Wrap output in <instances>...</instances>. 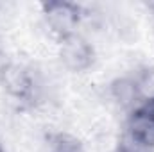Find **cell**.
<instances>
[{
	"mask_svg": "<svg viewBox=\"0 0 154 152\" xmlns=\"http://www.w3.org/2000/svg\"><path fill=\"white\" fill-rule=\"evenodd\" d=\"M41 16L45 27L59 41L61 38L79 32L77 29L82 22L84 13L79 4L57 0V2H45L41 5Z\"/></svg>",
	"mask_w": 154,
	"mask_h": 152,
	"instance_id": "1",
	"label": "cell"
},
{
	"mask_svg": "<svg viewBox=\"0 0 154 152\" xmlns=\"http://www.w3.org/2000/svg\"><path fill=\"white\" fill-rule=\"evenodd\" d=\"M57 57L61 65L74 74L90 70L95 63V48L81 32L70 34L57 41Z\"/></svg>",
	"mask_w": 154,
	"mask_h": 152,
	"instance_id": "2",
	"label": "cell"
},
{
	"mask_svg": "<svg viewBox=\"0 0 154 152\" xmlns=\"http://www.w3.org/2000/svg\"><path fill=\"white\" fill-rule=\"evenodd\" d=\"M0 88L11 99L29 102L36 95V79L25 65L7 61L0 66Z\"/></svg>",
	"mask_w": 154,
	"mask_h": 152,
	"instance_id": "3",
	"label": "cell"
},
{
	"mask_svg": "<svg viewBox=\"0 0 154 152\" xmlns=\"http://www.w3.org/2000/svg\"><path fill=\"white\" fill-rule=\"evenodd\" d=\"M125 136L145 150L154 149V106L142 104L129 111L125 123Z\"/></svg>",
	"mask_w": 154,
	"mask_h": 152,
	"instance_id": "4",
	"label": "cell"
},
{
	"mask_svg": "<svg viewBox=\"0 0 154 152\" xmlns=\"http://www.w3.org/2000/svg\"><path fill=\"white\" fill-rule=\"evenodd\" d=\"M109 95L120 108H125L129 111H133L134 108L142 106L140 99H138V91L134 86L133 77H120L115 79L109 86Z\"/></svg>",
	"mask_w": 154,
	"mask_h": 152,
	"instance_id": "5",
	"label": "cell"
},
{
	"mask_svg": "<svg viewBox=\"0 0 154 152\" xmlns=\"http://www.w3.org/2000/svg\"><path fill=\"white\" fill-rule=\"evenodd\" d=\"M134 86L142 104H154V66H142L134 75Z\"/></svg>",
	"mask_w": 154,
	"mask_h": 152,
	"instance_id": "6",
	"label": "cell"
},
{
	"mask_svg": "<svg viewBox=\"0 0 154 152\" xmlns=\"http://www.w3.org/2000/svg\"><path fill=\"white\" fill-rule=\"evenodd\" d=\"M45 147H47V152H84L82 143L74 134L65 132V131L48 134Z\"/></svg>",
	"mask_w": 154,
	"mask_h": 152,
	"instance_id": "7",
	"label": "cell"
},
{
	"mask_svg": "<svg viewBox=\"0 0 154 152\" xmlns=\"http://www.w3.org/2000/svg\"><path fill=\"white\" fill-rule=\"evenodd\" d=\"M116 152H151V150H145V149H142V147H138L136 143H133L127 136L118 143V149Z\"/></svg>",
	"mask_w": 154,
	"mask_h": 152,
	"instance_id": "8",
	"label": "cell"
},
{
	"mask_svg": "<svg viewBox=\"0 0 154 152\" xmlns=\"http://www.w3.org/2000/svg\"><path fill=\"white\" fill-rule=\"evenodd\" d=\"M4 50V36H2V31H0V54Z\"/></svg>",
	"mask_w": 154,
	"mask_h": 152,
	"instance_id": "9",
	"label": "cell"
},
{
	"mask_svg": "<svg viewBox=\"0 0 154 152\" xmlns=\"http://www.w3.org/2000/svg\"><path fill=\"white\" fill-rule=\"evenodd\" d=\"M0 152H5L4 150V147H2V143H0Z\"/></svg>",
	"mask_w": 154,
	"mask_h": 152,
	"instance_id": "10",
	"label": "cell"
},
{
	"mask_svg": "<svg viewBox=\"0 0 154 152\" xmlns=\"http://www.w3.org/2000/svg\"><path fill=\"white\" fill-rule=\"evenodd\" d=\"M152 106H154V104H152Z\"/></svg>",
	"mask_w": 154,
	"mask_h": 152,
	"instance_id": "11",
	"label": "cell"
}]
</instances>
